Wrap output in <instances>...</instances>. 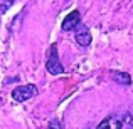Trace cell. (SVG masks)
Wrapping results in <instances>:
<instances>
[{"label": "cell", "instance_id": "5b68a950", "mask_svg": "<svg viewBox=\"0 0 133 129\" xmlns=\"http://www.w3.org/2000/svg\"><path fill=\"white\" fill-rule=\"evenodd\" d=\"M96 129H123V123L116 116H108L98 124Z\"/></svg>", "mask_w": 133, "mask_h": 129}, {"label": "cell", "instance_id": "6da1fadb", "mask_svg": "<svg viewBox=\"0 0 133 129\" xmlns=\"http://www.w3.org/2000/svg\"><path fill=\"white\" fill-rule=\"evenodd\" d=\"M37 87L34 84H25V86H17L12 92V99L15 102H25V101L32 99L37 96Z\"/></svg>", "mask_w": 133, "mask_h": 129}, {"label": "cell", "instance_id": "8992f818", "mask_svg": "<svg viewBox=\"0 0 133 129\" xmlns=\"http://www.w3.org/2000/svg\"><path fill=\"white\" fill-rule=\"evenodd\" d=\"M110 77L120 86H130L131 84V75L128 72H123V71H113L110 74Z\"/></svg>", "mask_w": 133, "mask_h": 129}, {"label": "cell", "instance_id": "277c9868", "mask_svg": "<svg viewBox=\"0 0 133 129\" xmlns=\"http://www.w3.org/2000/svg\"><path fill=\"white\" fill-rule=\"evenodd\" d=\"M74 39H76V42L81 45V47H88V45L91 44V40H93V37H91V32L88 30V27L79 25L78 29H76Z\"/></svg>", "mask_w": 133, "mask_h": 129}, {"label": "cell", "instance_id": "3957f363", "mask_svg": "<svg viewBox=\"0 0 133 129\" xmlns=\"http://www.w3.org/2000/svg\"><path fill=\"white\" fill-rule=\"evenodd\" d=\"M79 25H81V13L78 10H72L71 13H68L64 17V20L61 24V29L64 32H71V30H76Z\"/></svg>", "mask_w": 133, "mask_h": 129}, {"label": "cell", "instance_id": "7a4b0ae2", "mask_svg": "<svg viewBox=\"0 0 133 129\" xmlns=\"http://www.w3.org/2000/svg\"><path fill=\"white\" fill-rule=\"evenodd\" d=\"M45 69L51 72L52 75H57L64 72V67H62L61 60L57 57V47L56 45H51L49 49V54H47V60H45Z\"/></svg>", "mask_w": 133, "mask_h": 129}, {"label": "cell", "instance_id": "ba28073f", "mask_svg": "<svg viewBox=\"0 0 133 129\" xmlns=\"http://www.w3.org/2000/svg\"><path fill=\"white\" fill-rule=\"evenodd\" d=\"M49 129H62V124L59 123L57 119H52L51 123H49Z\"/></svg>", "mask_w": 133, "mask_h": 129}, {"label": "cell", "instance_id": "52a82bcc", "mask_svg": "<svg viewBox=\"0 0 133 129\" xmlns=\"http://www.w3.org/2000/svg\"><path fill=\"white\" fill-rule=\"evenodd\" d=\"M14 2L15 0H0V12H7L14 5Z\"/></svg>", "mask_w": 133, "mask_h": 129}]
</instances>
